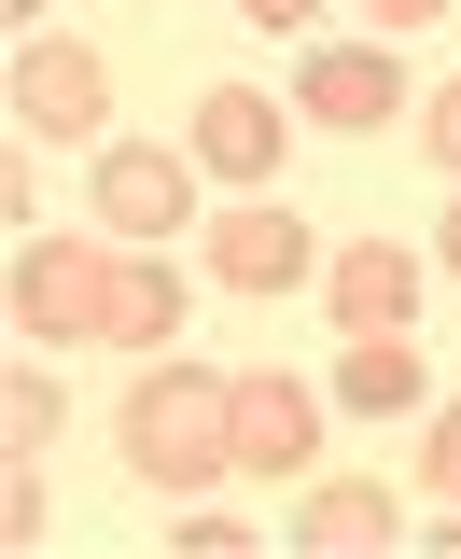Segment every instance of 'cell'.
<instances>
[{
  "label": "cell",
  "instance_id": "obj_1",
  "mask_svg": "<svg viewBox=\"0 0 461 559\" xmlns=\"http://www.w3.org/2000/svg\"><path fill=\"white\" fill-rule=\"evenodd\" d=\"M113 448H127L140 489L197 503L210 476H238V378H224V364H182V349H154V364L127 378V406H113Z\"/></svg>",
  "mask_w": 461,
  "mask_h": 559
},
{
  "label": "cell",
  "instance_id": "obj_2",
  "mask_svg": "<svg viewBox=\"0 0 461 559\" xmlns=\"http://www.w3.org/2000/svg\"><path fill=\"white\" fill-rule=\"evenodd\" d=\"M98 322H113V238H84V224L14 238V336L28 349H98Z\"/></svg>",
  "mask_w": 461,
  "mask_h": 559
},
{
  "label": "cell",
  "instance_id": "obj_3",
  "mask_svg": "<svg viewBox=\"0 0 461 559\" xmlns=\"http://www.w3.org/2000/svg\"><path fill=\"white\" fill-rule=\"evenodd\" d=\"M197 266L265 308V294H308V280H322V238H308V210H280V197H224L197 224Z\"/></svg>",
  "mask_w": 461,
  "mask_h": 559
},
{
  "label": "cell",
  "instance_id": "obj_4",
  "mask_svg": "<svg viewBox=\"0 0 461 559\" xmlns=\"http://www.w3.org/2000/svg\"><path fill=\"white\" fill-rule=\"evenodd\" d=\"M14 127L98 154V140H113V57L70 43V28H28V43H14Z\"/></svg>",
  "mask_w": 461,
  "mask_h": 559
},
{
  "label": "cell",
  "instance_id": "obj_5",
  "mask_svg": "<svg viewBox=\"0 0 461 559\" xmlns=\"http://www.w3.org/2000/svg\"><path fill=\"white\" fill-rule=\"evenodd\" d=\"M182 154H197L224 197H265V182H280V154H294V98H265V84H210L197 127H182Z\"/></svg>",
  "mask_w": 461,
  "mask_h": 559
},
{
  "label": "cell",
  "instance_id": "obj_6",
  "mask_svg": "<svg viewBox=\"0 0 461 559\" xmlns=\"http://www.w3.org/2000/svg\"><path fill=\"white\" fill-rule=\"evenodd\" d=\"M197 154H168V140H98V224H113V238H140V252H154V238H168V224H197Z\"/></svg>",
  "mask_w": 461,
  "mask_h": 559
},
{
  "label": "cell",
  "instance_id": "obj_7",
  "mask_svg": "<svg viewBox=\"0 0 461 559\" xmlns=\"http://www.w3.org/2000/svg\"><path fill=\"white\" fill-rule=\"evenodd\" d=\"M238 476H265V489L322 476V392H308V378H280V364L238 378Z\"/></svg>",
  "mask_w": 461,
  "mask_h": 559
},
{
  "label": "cell",
  "instance_id": "obj_8",
  "mask_svg": "<svg viewBox=\"0 0 461 559\" xmlns=\"http://www.w3.org/2000/svg\"><path fill=\"white\" fill-rule=\"evenodd\" d=\"M294 112H308V127H335V140H378V127L405 112L392 43H308V70H294Z\"/></svg>",
  "mask_w": 461,
  "mask_h": 559
},
{
  "label": "cell",
  "instance_id": "obj_9",
  "mask_svg": "<svg viewBox=\"0 0 461 559\" xmlns=\"http://www.w3.org/2000/svg\"><path fill=\"white\" fill-rule=\"evenodd\" d=\"M322 308H335V336H405V322H419V252L335 238L322 252Z\"/></svg>",
  "mask_w": 461,
  "mask_h": 559
},
{
  "label": "cell",
  "instance_id": "obj_10",
  "mask_svg": "<svg viewBox=\"0 0 461 559\" xmlns=\"http://www.w3.org/2000/svg\"><path fill=\"white\" fill-rule=\"evenodd\" d=\"M392 532H405V503L378 476H308L294 489V546H322V559H378Z\"/></svg>",
  "mask_w": 461,
  "mask_h": 559
},
{
  "label": "cell",
  "instance_id": "obj_11",
  "mask_svg": "<svg viewBox=\"0 0 461 559\" xmlns=\"http://www.w3.org/2000/svg\"><path fill=\"white\" fill-rule=\"evenodd\" d=\"M182 336V266H168V252H113V322H98V349H140V364H154V349Z\"/></svg>",
  "mask_w": 461,
  "mask_h": 559
},
{
  "label": "cell",
  "instance_id": "obj_12",
  "mask_svg": "<svg viewBox=\"0 0 461 559\" xmlns=\"http://www.w3.org/2000/svg\"><path fill=\"white\" fill-rule=\"evenodd\" d=\"M335 406H350V419H405V406H434V364H419V336H350V349H335Z\"/></svg>",
  "mask_w": 461,
  "mask_h": 559
},
{
  "label": "cell",
  "instance_id": "obj_13",
  "mask_svg": "<svg viewBox=\"0 0 461 559\" xmlns=\"http://www.w3.org/2000/svg\"><path fill=\"white\" fill-rule=\"evenodd\" d=\"M57 433H70V392L43 378V364H14V378H0V448H14V462H43Z\"/></svg>",
  "mask_w": 461,
  "mask_h": 559
},
{
  "label": "cell",
  "instance_id": "obj_14",
  "mask_svg": "<svg viewBox=\"0 0 461 559\" xmlns=\"http://www.w3.org/2000/svg\"><path fill=\"white\" fill-rule=\"evenodd\" d=\"M168 546H182V559H238V546H252V518H224V503L197 489V503L168 518Z\"/></svg>",
  "mask_w": 461,
  "mask_h": 559
},
{
  "label": "cell",
  "instance_id": "obj_15",
  "mask_svg": "<svg viewBox=\"0 0 461 559\" xmlns=\"http://www.w3.org/2000/svg\"><path fill=\"white\" fill-rule=\"evenodd\" d=\"M419 489L461 503V406H419Z\"/></svg>",
  "mask_w": 461,
  "mask_h": 559
},
{
  "label": "cell",
  "instance_id": "obj_16",
  "mask_svg": "<svg viewBox=\"0 0 461 559\" xmlns=\"http://www.w3.org/2000/svg\"><path fill=\"white\" fill-rule=\"evenodd\" d=\"M43 518H57V503H43V462H14V476H0V546L28 559V546H43Z\"/></svg>",
  "mask_w": 461,
  "mask_h": 559
},
{
  "label": "cell",
  "instance_id": "obj_17",
  "mask_svg": "<svg viewBox=\"0 0 461 559\" xmlns=\"http://www.w3.org/2000/svg\"><path fill=\"white\" fill-rule=\"evenodd\" d=\"M419 154H434V168H448V182H461V70H448V84H434V98H419Z\"/></svg>",
  "mask_w": 461,
  "mask_h": 559
},
{
  "label": "cell",
  "instance_id": "obj_18",
  "mask_svg": "<svg viewBox=\"0 0 461 559\" xmlns=\"http://www.w3.org/2000/svg\"><path fill=\"white\" fill-rule=\"evenodd\" d=\"M364 14H378V28H434L448 0H364Z\"/></svg>",
  "mask_w": 461,
  "mask_h": 559
},
{
  "label": "cell",
  "instance_id": "obj_19",
  "mask_svg": "<svg viewBox=\"0 0 461 559\" xmlns=\"http://www.w3.org/2000/svg\"><path fill=\"white\" fill-rule=\"evenodd\" d=\"M238 14H252V28H308L322 0H238Z\"/></svg>",
  "mask_w": 461,
  "mask_h": 559
},
{
  "label": "cell",
  "instance_id": "obj_20",
  "mask_svg": "<svg viewBox=\"0 0 461 559\" xmlns=\"http://www.w3.org/2000/svg\"><path fill=\"white\" fill-rule=\"evenodd\" d=\"M434 266H448V280H461V197H448V224H434Z\"/></svg>",
  "mask_w": 461,
  "mask_h": 559
},
{
  "label": "cell",
  "instance_id": "obj_21",
  "mask_svg": "<svg viewBox=\"0 0 461 559\" xmlns=\"http://www.w3.org/2000/svg\"><path fill=\"white\" fill-rule=\"evenodd\" d=\"M0 14H14V43H28V28H43V0H0Z\"/></svg>",
  "mask_w": 461,
  "mask_h": 559
}]
</instances>
